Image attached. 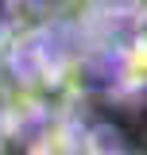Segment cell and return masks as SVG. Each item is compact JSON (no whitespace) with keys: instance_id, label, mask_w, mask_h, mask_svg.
<instances>
[]
</instances>
